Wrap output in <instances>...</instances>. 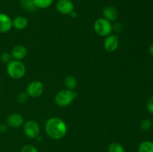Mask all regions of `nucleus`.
Listing matches in <instances>:
<instances>
[{
	"label": "nucleus",
	"mask_w": 153,
	"mask_h": 152,
	"mask_svg": "<svg viewBox=\"0 0 153 152\" xmlns=\"http://www.w3.org/2000/svg\"><path fill=\"white\" fill-rule=\"evenodd\" d=\"M45 131L49 138L54 140H59L67 135V125L61 118L52 117L46 122Z\"/></svg>",
	"instance_id": "f257e3e1"
},
{
	"label": "nucleus",
	"mask_w": 153,
	"mask_h": 152,
	"mask_svg": "<svg viewBox=\"0 0 153 152\" xmlns=\"http://www.w3.org/2000/svg\"><path fill=\"white\" fill-rule=\"evenodd\" d=\"M6 70L9 77L15 80H18L24 77L26 68L21 61L12 60L7 64Z\"/></svg>",
	"instance_id": "f03ea898"
},
{
	"label": "nucleus",
	"mask_w": 153,
	"mask_h": 152,
	"mask_svg": "<svg viewBox=\"0 0 153 152\" xmlns=\"http://www.w3.org/2000/svg\"><path fill=\"white\" fill-rule=\"evenodd\" d=\"M77 95V92L76 91L68 89H62L55 95V104L61 107H66L73 102Z\"/></svg>",
	"instance_id": "7ed1b4c3"
},
{
	"label": "nucleus",
	"mask_w": 153,
	"mask_h": 152,
	"mask_svg": "<svg viewBox=\"0 0 153 152\" xmlns=\"http://www.w3.org/2000/svg\"><path fill=\"white\" fill-rule=\"evenodd\" d=\"M94 29L99 36L106 37L107 36L111 34L113 31V25L111 22L105 18H100L94 22Z\"/></svg>",
	"instance_id": "20e7f679"
},
{
	"label": "nucleus",
	"mask_w": 153,
	"mask_h": 152,
	"mask_svg": "<svg viewBox=\"0 0 153 152\" xmlns=\"http://www.w3.org/2000/svg\"><path fill=\"white\" fill-rule=\"evenodd\" d=\"M23 132L29 139H36L40 135V125L34 120H29L23 124Z\"/></svg>",
	"instance_id": "39448f33"
},
{
	"label": "nucleus",
	"mask_w": 153,
	"mask_h": 152,
	"mask_svg": "<svg viewBox=\"0 0 153 152\" xmlns=\"http://www.w3.org/2000/svg\"><path fill=\"white\" fill-rule=\"evenodd\" d=\"M44 91V85L40 80H33L30 82L26 88V93L31 98H37L42 95Z\"/></svg>",
	"instance_id": "423d86ee"
},
{
	"label": "nucleus",
	"mask_w": 153,
	"mask_h": 152,
	"mask_svg": "<svg viewBox=\"0 0 153 152\" xmlns=\"http://www.w3.org/2000/svg\"><path fill=\"white\" fill-rule=\"evenodd\" d=\"M57 11L63 15H70L74 10V4L71 0H58L55 4Z\"/></svg>",
	"instance_id": "0eeeda50"
},
{
	"label": "nucleus",
	"mask_w": 153,
	"mask_h": 152,
	"mask_svg": "<svg viewBox=\"0 0 153 152\" xmlns=\"http://www.w3.org/2000/svg\"><path fill=\"white\" fill-rule=\"evenodd\" d=\"M103 46L108 52H115L119 46V39L117 36L114 34L107 36L104 40Z\"/></svg>",
	"instance_id": "6e6552de"
},
{
	"label": "nucleus",
	"mask_w": 153,
	"mask_h": 152,
	"mask_svg": "<svg viewBox=\"0 0 153 152\" xmlns=\"http://www.w3.org/2000/svg\"><path fill=\"white\" fill-rule=\"evenodd\" d=\"M24 124V119L19 113H11L6 119V125L12 128H18Z\"/></svg>",
	"instance_id": "1a4fd4ad"
},
{
	"label": "nucleus",
	"mask_w": 153,
	"mask_h": 152,
	"mask_svg": "<svg viewBox=\"0 0 153 152\" xmlns=\"http://www.w3.org/2000/svg\"><path fill=\"white\" fill-rule=\"evenodd\" d=\"M10 55L13 60L22 61V60H23L28 55V50L26 47L22 45H16L12 49Z\"/></svg>",
	"instance_id": "9d476101"
},
{
	"label": "nucleus",
	"mask_w": 153,
	"mask_h": 152,
	"mask_svg": "<svg viewBox=\"0 0 153 152\" xmlns=\"http://www.w3.org/2000/svg\"><path fill=\"white\" fill-rule=\"evenodd\" d=\"M102 15L103 18L111 22L117 19L118 16H119V13H118L117 9L115 7L111 5H108L103 8Z\"/></svg>",
	"instance_id": "9b49d317"
},
{
	"label": "nucleus",
	"mask_w": 153,
	"mask_h": 152,
	"mask_svg": "<svg viewBox=\"0 0 153 152\" xmlns=\"http://www.w3.org/2000/svg\"><path fill=\"white\" fill-rule=\"evenodd\" d=\"M12 19L7 14L0 13V33L4 34L11 29Z\"/></svg>",
	"instance_id": "f8f14e48"
},
{
	"label": "nucleus",
	"mask_w": 153,
	"mask_h": 152,
	"mask_svg": "<svg viewBox=\"0 0 153 152\" xmlns=\"http://www.w3.org/2000/svg\"><path fill=\"white\" fill-rule=\"evenodd\" d=\"M28 21L23 16H17L12 19V26L16 30H23L28 26Z\"/></svg>",
	"instance_id": "ddd939ff"
},
{
	"label": "nucleus",
	"mask_w": 153,
	"mask_h": 152,
	"mask_svg": "<svg viewBox=\"0 0 153 152\" xmlns=\"http://www.w3.org/2000/svg\"><path fill=\"white\" fill-rule=\"evenodd\" d=\"M138 152H153V142L145 140L139 144L137 148Z\"/></svg>",
	"instance_id": "4468645a"
},
{
	"label": "nucleus",
	"mask_w": 153,
	"mask_h": 152,
	"mask_svg": "<svg viewBox=\"0 0 153 152\" xmlns=\"http://www.w3.org/2000/svg\"><path fill=\"white\" fill-rule=\"evenodd\" d=\"M64 85L67 89L74 90L77 86V80L73 75H67L64 79Z\"/></svg>",
	"instance_id": "2eb2a0df"
},
{
	"label": "nucleus",
	"mask_w": 153,
	"mask_h": 152,
	"mask_svg": "<svg viewBox=\"0 0 153 152\" xmlns=\"http://www.w3.org/2000/svg\"><path fill=\"white\" fill-rule=\"evenodd\" d=\"M19 4L22 8L28 12H34L36 9H37L34 5L33 0H20Z\"/></svg>",
	"instance_id": "dca6fc26"
},
{
	"label": "nucleus",
	"mask_w": 153,
	"mask_h": 152,
	"mask_svg": "<svg viewBox=\"0 0 153 152\" xmlns=\"http://www.w3.org/2000/svg\"><path fill=\"white\" fill-rule=\"evenodd\" d=\"M54 0H33L34 5L37 8L46 9L50 7Z\"/></svg>",
	"instance_id": "f3484780"
},
{
	"label": "nucleus",
	"mask_w": 153,
	"mask_h": 152,
	"mask_svg": "<svg viewBox=\"0 0 153 152\" xmlns=\"http://www.w3.org/2000/svg\"><path fill=\"white\" fill-rule=\"evenodd\" d=\"M108 152H126L125 148L118 142H113L109 145Z\"/></svg>",
	"instance_id": "a211bd4d"
},
{
	"label": "nucleus",
	"mask_w": 153,
	"mask_h": 152,
	"mask_svg": "<svg viewBox=\"0 0 153 152\" xmlns=\"http://www.w3.org/2000/svg\"><path fill=\"white\" fill-rule=\"evenodd\" d=\"M140 129L143 131H148L149 130H150V128L152 127V121L150 119H144L142 120V122H140Z\"/></svg>",
	"instance_id": "6ab92c4d"
},
{
	"label": "nucleus",
	"mask_w": 153,
	"mask_h": 152,
	"mask_svg": "<svg viewBox=\"0 0 153 152\" xmlns=\"http://www.w3.org/2000/svg\"><path fill=\"white\" fill-rule=\"evenodd\" d=\"M0 58H1V61H2L4 63H7V64L9 62H10L12 60H13L10 53V52H3V53L1 55Z\"/></svg>",
	"instance_id": "aec40b11"
},
{
	"label": "nucleus",
	"mask_w": 153,
	"mask_h": 152,
	"mask_svg": "<svg viewBox=\"0 0 153 152\" xmlns=\"http://www.w3.org/2000/svg\"><path fill=\"white\" fill-rule=\"evenodd\" d=\"M28 95L26 92H19L16 96V101L19 103H25L28 101Z\"/></svg>",
	"instance_id": "412c9836"
},
{
	"label": "nucleus",
	"mask_w": 153,
	"mask_h": 152,
	"mask_svg": "<svg viewBox=\"0 0 153 152\" xmlns=\"http://www.w3.org/2000/svg\"><path fill=\"white\" fill-rule=\"evenodd\" d=\"M20 152H38V150L33 145H25L22 148Z\"/></svg>",
	"instance_id": "4be33fe9"
},
{
	"label": "nucleus",
	"mask_w": 153,
	"mask_h": 152,
	"mask_svg": "<svg viewBox=\"0 0 153 152\" xmlns=\"http://www.w3.org/2000/svg\"><path fill=\"white\" fill-rule=\"evenodd\" d=\"M146 108H147L149 113L153 115V96L149 98V101H148L147 104H146Z\"/></svg>",
	"instance_id": "5701e85b"
},
{
	"label": "nucleus",
	"mask_w": 153,
	"mask_h": 152,
	"mask_svg": "<svg viewBox=\"0 0 153 152\" xmlns=\"http://www.w3.org/2000/svg\"><path fill=\"white\" fill-rule=\"evenodd\" d=\"M7 125L6 124H1L0 125V134H4L7 132Z\"/></svg>",
	"instance_id": "b1692460"
},
{
	"label": "nucleus",
	"mask_w": 153,
	"mask_h": 152,
	"mask_svg": "<svg viewBox=\"0 0 153 152\" xmlns=\"http://www.w3.org/2000/svg\"><path fill=\"white\" fill-rule=\"evenodd\" d=\"M149 52L152 56H153V42L150 44L149 47Z\"/></svg>",
	"instance_id": "393cba45"
},
{
	"label": "nucleus",
	"mask_w": 153,
	"mask_h": 152,
	"mask_svg": "<svg viewBox=\"0 0 153 152\" xmlns=\"http://www.w3.org/2000/svg\"><path fill=\"white\" fill-rule=\"evenodd\" d=\"M70 16H71L72 18H76V17H77V13H76V12L75 11V10H73V11L71 13H70Z\"/></svg>",
	"instance_id": "a878e982"
},
{
	"label": "nucleus",
	"mask_w": 153,
	"mask_h": 152,
	"mask_svg": "<svg viewBox=\"0 0 153 152\" xmlns=\"http://www.w3.org/2000/svg\"><path fill=\"white\" fill-rule=\"evenodd\" d=\"M152 127H153V119H152Z\"/></svg>",
	"instance_id": "bb28decb"
},
{
	"label": "nucleus",
	"mask_w": 153,
	"mask_h": 152,
	"mask_svg": "<svg viewBox=\"0 0 153 152\" xmlns=\"http://www.w3.org/2000/svg\"><path fill=\"white\" fill-rule=\"evenodd\" d=\"M0 90H1V85H0Z\"/></svg>",
	"instance_id": "cd10ccee"
}]
</instances>
